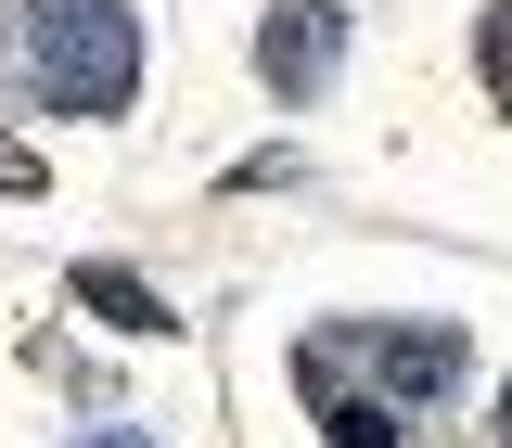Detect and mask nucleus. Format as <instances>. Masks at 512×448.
Returning <instances> with one entry per match:
<instances>
[{"mask_svg": "<svg viewBox=\"0 0 512 448\" xmlns=\"http://www.w3.org/2000/svg\"><path fill=\"white\" fill-rule=\"evenodd\" d=\"M26 64H39V103H64V116H128L141 13L128 0H26Z\"/></svg>", "mask_w": 512, "mask_h": 448, "instance_id": "f257e3e1", "label": "nucleus"}, {"mask_svg": "<svg viewBox=\"0 0 512 448\" xmlns=\"http://www.w3.org/2000/svg\"><path fill=\"white\" fill-rule=\"evenodd\" d=\"M333 52H346V13H333V0H282V13H269L256 77H269L282 103H320V90H333Z\"/></svg>", "mask_w": 512, "mask_h": 448, "instance_id": "f03ea898", "label": "nucleus"}, {"mask_svg": "<svg viewBox=\"0 0 512 448\" xmlns=\"http://www.w3.org/2000/svg\"><path fill=\"white\" fill-rule=\"evenodd\" d=\"M372 346H384V384H397L410 410H423V397H448V384H461V333H448V320H423V333H410V320H384Z\"/></svg>", "mask_w": 512, "mask_h": 448, "instance_id": "7ed1b4c3", "label": "nucleus"}, {"mask_svg": "<svg viewBox=\"0 0 512 448\" xmlns=\"http://www.w3.org/2000/svg\"><path fill=\"white\" fill-rule=\"evenodd\" d=\"M77 308H90V320H128V333H167V295H154L141 269H103V256H77Z\"/></svg>", "mask_w": 512, "mask_h": 448, "instance_id": "20e7f679", "label": "nucleus"}, {"mask_svg": "<svg viewBox=\"0 0 512 448\" xmlns=\"http://www.w3.org/2000/svg\"><path fill=\"white\" fill-rule=\"evenodd\" d=\"M320 423H333V448H397V410H372V397H320Z\"/></svg>", "mask_w": 512, "mask_h": 448, "instance_id": "39448f33", "label": "nucleus"}, {"mask_svg": "<svg viewBox=\"0 0 512 448\" xmlns=\"http://www.w3.org/2000/svg\"><path fill=\"white\" fill-rule=\"evenodd\" d=\"M474 52H487V90L512 103V0H487V26H474Z\"/></svg>", "mask_w": 512, "mask_h": 448, "instance_id": "423d86ee", "label": "nucleus"}, {"mask_svg": "<svg viewBox=\"0 0 512 448\" xmlns=\"http://www.w3.org/2000/svg\"><path fill=\"white\" fill-rule=\"evenodd\" d=\"M39 180H52V167H39L26 141H0V192H39Z\"/></svg>", "mask_w": 512, "mask_h": 448, "instance_id": "0eeeda50", "label": "nucleus"}, {"mask_svg": "<svg viewBox=\"0 0 512 448\" xmlns=\"http://www.w3.org/2000/svg\"><path fill=\"white\" fill-rule=\"evenodd\" d=\"M77 448H154V436H141V423H90Z\"/></svg>", "mask_w": 512, "mask_h": 448, "instance_id": "6e6552de", "label": "nucleus"}, {"mask_svg": "<svg viewBox=\"0 0 512 448\" xmlns=\"http://www.w3.org/2000/svg\"><path fill=\"white\" fill-rule=\"evenodd\" d=\"M500 436H512V397H500Z\"/></svg>", "mask_w": 512, "mask_h": 448, "instance_id": "1a4fd4ad", "label": "nucleus"}]
</instances>
